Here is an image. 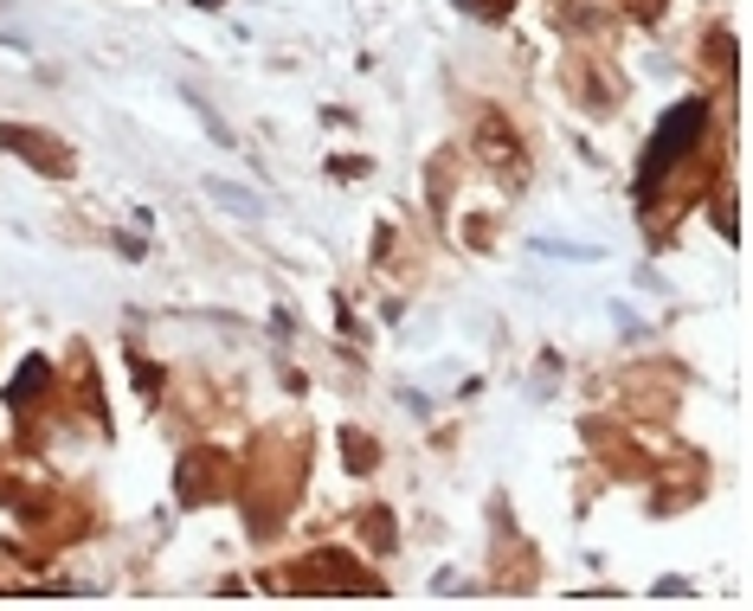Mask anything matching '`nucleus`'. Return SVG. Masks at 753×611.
<instances>
[{"mask_svg": "<svg viewBox=\"0 0 753 611\" xmlns=\"http://www.w3.org/2000/svg\"><path fill=\"white\" fill-rule=\"evenodd\" d=\"M702 130H708V103H677L670 117H664V130H657V142L644 148V174H637V194H651L670 168H677V155H689L695 142H702Z\"/></svg>", "mask_w": 753, "mask_h": 611, "instance_id": "obj_1", "label": "nucleus"}, {"mask_svg": "<svg viewBox=\"0 0 753 611\" xmlns=\"http://www.w3.org/2000/svg\"><path fill=\"white\" fill-rule=\"evenodd\" d=\"M206 194L219 206H232V212H245V219L265 212V194H252V187H239V181H219V174H206Z\"/></svg>", "mask_w": 753, "mask_h": 611, "instance_id": "obj_2", "label": "nucleus"}, {"mask_svg": "<svg viewBox=\"0 0 753 611\" xmlns=\"http://www.w3.org/2000/svg\"><path fill=\"white\" fill-rule=\"evenodd\" d=\"M33 387H46V361H26V374H20V380H13V387H7V400H13V406H20V400H26V393H33Z\"/></svg>", "mask_w": 753, "mask_h": 611, "instance_id": "obj_3", "label": "nucleus"}]
</instances>
